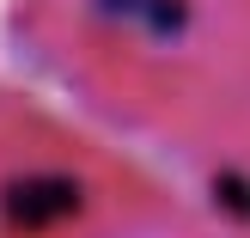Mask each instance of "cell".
<instances>
[{
    "label": "cell",
    "instance_id": "cell-1",
    "mask_svg": "<svg viewBox=\"0 0 250 238\" xmlns=\"http://www.w3.org/2000/svg\"><path fill=\"white\" fill-rule=\"evenodd\" d=\"M85 183L61 165H24L0 183V226L19 232V238H49V232H67L73 220L85 214Z\"/></svg>",
    "mask_w": 250,
    "mask_h": 238
},
{
    "label": "cell",
    "instance_id": "cell-2",
    "mask_svg": "<svg viewBox=\"0 0 250 238\" xmlns=\"http://www.w3.org/2000/svg\"><path fill=\"white\" fill-rule=\"evenodd\" d=\"M214 202L226 208L232 220H250V177H238V171H226V177H214Z\"/></svg>",
    "mask_w": 250,
    "mask_h": 238
}]
</instances>
